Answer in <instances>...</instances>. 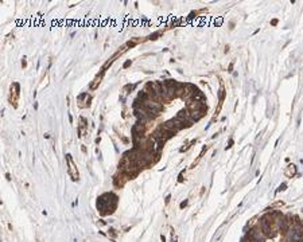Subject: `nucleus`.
Returning <instances> with one entry per match:
<instances>
[{"label": "nucleus", "mask_w": 303, "mask_h": 242, "mask_svg": "<svg viewBox=\"0 0 303 242\" xmlns=\"http://www.w3.org/2000/svg\"><path fill=\"white\" fill-rule=\"evenodd\" d=\"M66 160H67V164H69V174H70L71 179L73 180H78L79 179V175H78V171H77V168H75L74 163H73V159H71V155L67 154L66 155Z\"/></svg>", "instance_id": "7ed1b4c3"}, {"label": "nucleus", "mask_w": 303, "mask_h": 242, "mask_svg": "<svg viewBox=\"0 0 303 242\" xmlns=\"http://www.w3.org/2000/svg\"><path fill=\"white\" fill-rule=\"evenodd\" d=\"M18 98H19V84L18 82H13L9 88V104L16 108L18 106Z\"/></svg>", "instance_id": "f03ea898"}, {"label": "nucleus", "mask_w": 303, "mask_h": 242, "mask_svg": "<svg viewBox=\"0 0 303 242\" xmlns=\"http://www.w3.org/2000/svg\"><path fill=\"white\" fill-rule=\"evenodd\" d=\"M160 35V31H158V32H155V34H152V35H149V39H156V36H159Z\"/></svg>", "instance_id": "20e7f679"}, {"label": "nucleus", "mask_w": 303, "mask_h": 242, "mask_svg": "<svg viewBox=\"0 0 303 242\" xmlns=\"http://www.w3.org/2000/svg\"><path fill=\"white\" fill-rule=\"evenodd\" d=\"M116 206H117V196L112 192L102 194L100 198L97 199V208L100 210L102 215L112 214L114 211Z\"/></svg>", "instance_id": "f257e3e1"}, {"label": "nucleus", "mask_w": 303, "mask_h": 242, "mask_svg": "<svg viewBox=\"0 0 303 242\" xmlns=\"http://www.w3.org/2000/svg\"><path fill=\"white\" fill-rule=\"evenodd\" d=\"M271 24H272V26H275V24H277V20H276V19H273L272 22H271Z\"/></svg>", "instance_id": "6e6552de"}, {"label": "nucleus", "mask_w": 303, "mask_h": 242, "mask_svg": "<svg viewBox=\"0 0 303 242\" xmlns=\"http://www.w3.org/2000/svg\"><path fill=\"white\" fill-rule=\"evenodd\" d=\"M131 63H132V61H131V59H129V61H127V62H125V63H124V65H123V67H124V69H127V67H129V66H131Z\"/></svg>", "instance_id": "39448f33"}, {"label": "nucleus", "mask_w": 303, "mask_h": 242, "mask_svg": "<svg viewBox=\"0 0 303 242\" xmlns=\"http://www.w3.org/2000/svg\"><path fill=\"white\" fill-rule=\"evenodd\" d=\"M27 66V62H26V59L23 58V61H22V67H26Z\"/></svg>", "instance_id": "0eeeda50"}, {"label": "nucleus", "mask_w": 303, "mask_h": 242, "mask_svg": "<svg viewBox=\"0 0 303 242\" xmlns=\"http://www.w3.org/2000/svg\"><path fill=\"white\" fill-rule=\"evenodd\" d=\"M232 145H233V140H232V139H230V140H229V144L226 145V149H228V148H230Z\"/></svg>", "instance_id": "423d86ee"}]
</instances>
